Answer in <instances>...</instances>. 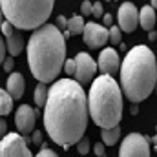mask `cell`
Instances as JSON below:
<instances>
[{
	"label": "cell",
	"mask_w": 157,
	"mask_h": 157,
	"mask_svg": "<svg viewBox=\"0 0 157 157\" xmlns=\"http://www.w3.org/2000/svg\"><path fill=\"white\" fill-rule=\"evenodd\" d=\"M0 157H33L28 148V139L20 133H7L0 141Z\"/></svg>",
	"instance_id": "obj_7"
},
{
	"label": "cell",
	"mask_w": 157,
	"mask_h": 157,
	"mask_svg": "<svg viewBox=\"0 0 157 157\" xmlns=\"http://www.w3.org/2000/svg\"><path fill=\"white\" fill-rule=\"evenodd\" d=\"M139 24H141V28L146 29L148 33L154 31V28H155V11H154L150 6H144V7L141 9V13H139Z\"/></svg>",
	"instance_id": "obj_14"
},
{
	"label": "cell",
	"mask_w": 157,
	"mask_h": 157,
	"mask_svg": "<svg viewBox=\"0 0 157 157\" xmlns=\"http://www.w3.org/2000/svg\"><path fill=\"white\" fill-rule=\"evenodd\" d=\"M11 110H13V97L4 88H0V117L7 115Z\"/></svg>",
	"instance_id": "obj_18"
},
{
	"label": "cell",
	"mask_w": 157,
	"mask_h": 157,
	"mask_svg": "<svg viewBox=\"0 0 157 157\" xmlns=\"http://www.w3.org/2000/svg\"><path fill=\"white\" fill-rule=\"evenodd\" d=\"M97 68L102 71V75L112 77L113 73H117L119 68H121V59H119L117 51L113 48H104L99 55V66Z\"/></svg>",
	"instance_id": "obj_12"
},
{
	"label": "cell",
	"mask_w": 157,
	"mask_h": 157,
	"mask_svg": "<svg viewBox=\"0 0 157 157\" xmlns=\"http://www.w3.org/2000/svg\"><path fill=\"white\" fill-rule=\"evenodd\" d=\"M22 49H24V39L18 33H13L11 37L6 39V51H9V57L20 55Z\"/></svg>",
	"instance_id": "obj_15"
},
{
	"label": "cell",
	"mask_w": 157,
	"mask_h": 157,
	"mask_svg": "<svg viewBox=\"0 0 157 157\" xmlns=\"http://www.w3.org/2000/svg\"><path fill=\"white\" fill-rule=\"evenodd\" d=\"M31 141H33V143L39 146L40 143H42V133H40V132H33V137H31Z\"/></svg>",
	"instance_id": "obj_33"
},
{
	"label": "cell",
	"mask_w": 157,
	"mask_h": 157,
	"mask_svg": "<svg viewBox=\"0 0 157 157\" xmlns=\"http://www.w3.org/2000/svg\"><path fill=\"white\" fill-rule=\"evenodd\" d=\"M77 150H78V154H80V155H86V154L90 152V141L82 137V139L77 143Z\"/></svg>",
	"instance_id": "obj_21"
},
{
	"label": "cell",
	"mask_w": 157,
	"mask_h": 157,
	"mask_svg": "<svg viewBox=\"0 0 157 157\" xmlns=\"http://www.w3.org/2000/svg\"><path fill=\"white\" fill-rule=\"evenodd\" d=\"M73 60H75V82H78L80 86L90 82L97 71V62L88 53H82V51L77 53Z\"/></svg>",
	"instance_id": "obj_8"
},
{
	"label": "cell",
	"mask_w": 157,
	"mask_h": 157,
	"mask_svg": "<svg viewBox=\"0 0 157 157\" xmlns=\"http://www.w3.org/2000/svg\"><path fill=\"white\" fill-rule=\"evenodd\" d=\"M150 7H152V9H154V7H157V0H154V2L150 4Z\"/></svg>",
	"instance_id": "obj_36"
},
{
	"label": "cell",
	"mask_w": 157,
	"mask_h": 157,
	"mask_svg": "<svg viewBox=\"0 0 157 157\" xmlns=\"http://www.w3.org/2000/svg\"><path fill=\"white\" fill-rule=\"evenodd\" d=\"M24 90H26V80L22 73H11L7 78V86H6V91L13 97V99H20L24 95Z\"/></svg>",
	"instance_id": "obj_13"
},
{
	"label": "cell",
	"mask_w": 157,
	"mask_h": 157,
	"mask_svg": "<svg viewBox=\"0 0 157 157\" xmlns=\"http://www.w3.org/2000/svg\"><path fill=\"white\" fill-rule=\"evenodd\" d=\"M148 39H150V40H155L157 39V33H155V31H150V33H148Z\"/></svg>",
	"instance_id": "obj_34"
},
{
	"label": "cell",
	"mask_w": 157,
	"mask_h": 157,
	"mask_svg": "<svg viewBox=\"0 0 157 157\" xmlns=\"http://www.w3.org/2000/svg\"><path fill=\"white\" fill-rule=\"evenodd\" d=\"M35 157H59V155H57L53 150H49V148H46V146H44V148H42V150H40Z\"/></svg>",
	"instance_id": "obj_28"
},
{
	"label": "cell",
	"mask_w": 157,
	"mask_h": 157,
	"mask_svg": "<svg viewBox=\"0 0 157 157\" xmlns=\"http://www.w3.org/2000/svg\"><path fill=\"white\" fill-rule=\"evenodd\" d=\"M91 15L97 17V18L104 17V11H102V4H101V2H95V4L91 6Z\"/></svg>",
	"instance_id": "obj_23"
},
{
	"label": "cell",
	"mask_w": 157,
	"mask_h": 157,
	"mask_svg": "<svg viewBox=\"0 0 157 157\" xmlns=\"http://www.w3.org/2000/svg\"><path fill=\"white\" fill-rule=\"evenodd\" d=\"M108 40H112V44H121V29H119V26H112L108 29Z\"/></svg>",
	"instance_id": "obj_20"
},
{
	"label": "cell",
	"mask_w": 157,
	"mask_h": 157,
	"mask_svg": "<svg viewBox=\"0 0 157 157\" xmlns=\"http://www.w3.org/2000/svg\"><path fill=\"white\" fill-rule=\"evenodd\" d=\"M2 33H4V37L7 39V37H11V35L15 33V28H13V26H11L7 20H6V22L2 24Z\"/></svg>",
	"instance_id": "obj_24"
},
{
	"label": "cell",
	"mask_w": 157,
	"mask_h": 157,
	"mask_svg": "<svg viewBox=\"0 0 157 157\" xmlns=\"http://www.w3.org/2000/svg\"><path fill=\"white\" fill-rule=\"evenodd\" d=\"M55 26H57V29H59V31H60V29H64V31H66V29H68V20H66V17H62V15H60V17H57V24H55Z\"/></svg>",
	"instance_id": "obj_26"
},
{
	"label": "cell",
	"mask_w": 157,
	"mask_h": 157,
	"mask_svg": "<svg viewBox=\"0 0 157 157\" xmlns=\"http://www.w3.org/2000/svg\"><path fill=\"white\" fill-rule=\"evenodd\" d=\"M2 68L9 73V71L15 68V60H13V57H6V59H4V62H2Z\"/></svg>",
	"instance_id": "obj_25"
},
{
	"label": "cell",
	"mask_w": 157,
	"mask_h": 157,
	"mask_svg": "<svg viewBox=\"0 0 157 157\" xmlns=\"http://www.w3.org/2000/svg\"><path fill=\"white\" fill-rule=\"evenodd\" d=\"M82 35H84V42L88 48H102L108 42V29L95 22H88L84 26Z\"/></svg>",
	"instance_id": "obj_10"
},
{
	"label": "cell",
	"mask_w": 157,
	"mask_h": 157,
	"mask_svg": "<svg viewBox=\"0 0 157 157\" xmlns=\"http://www.w3.org/2000/svg\"><path fill=\"white\" fill-rule=\"evenodd\" d=\"M154 143H155V146H157V135H155V137H154Z\"/></svg>",
	"instance_id": "obj_37"
},
{
	"label": "cell",
	"mask_w": 157,
	"mask_h": 157,
	"mask_svg": "<svg viewBox=\"0 0 157 157\" xmlns=\"http://www.w3.org/2000/svg\"><path fill=\"white\" fill-rule=\"evenodd\" d=\"M35 117H37L35 110H33L31 106H28V104H22V106L17 110V113H15V124H17V128H18V132H20L22 137L33 133Z\"/></svg>",
	"instance_id": "obj_11"
},
{
	"label": "cell",
	"mask_w": 157,
	"mask_h": 157,
	"mask_svg": "<svg viewBox=\"0 0 157 157\" xmlns=\"http://www.w3.org/2000/svg\"><path fill=\"white\" fill-rule=\"evenodd\" d=\"M101 137H102V144L104 146H113L121 137V128H110V130H101Z\"/></svg>",
	"instance_id": "obj_16"
},
{
	"label": "cell",
	"mask_w": 157,
	"mask_h": 157,
	"mask_svg": "<svg viewBox=\"0 0 157 157\" xmlns=\"http://www.w3.org/2000/svg\"><path fill=\"white\" fill-rule=\"evenodd\" d=\"M119 157H150V144L148 137L141 133H130L121 143Z\"/></svg>",
	"instance_id": "obj_6"
},
{
	"label": "cell",
	"mask_w": 157,
	"mask_h": 157,
	"mask_svg": "<svg viewBox=\"0 0 157 157\" xmlns=\"http://www.w3.org/2000/svg\"><path fill=\"white\" fill-rule=\"evenodd\" d=\"M88 97V113L101 130L115 128L122 117V91L117 80L101 75L91 82Z\"/></svg>",
	"instance_id": "obj_4"
},
{
	"label": "cell",
	"mask_w": 157,
	"mask_h": 157,
	"mask_svg": "<svg viewBox=\"0 0 157 157\" xmlns=\"http://www.w3.org/2000/svg\"><path fill=\"white\" fill-rule=\"evenodd\" d=\"M66 62V39L53 24L35 29L28 42V64L40 84L53 82Z\"/></svg>",
	"instance_id": "obj_2"
},
{
	"label": "cell",
	"mask_w": 157,
	"mask_h": 157,
	"mask_svg": "<svg viewBox=\"0 0 157 157\" xmlns=\"http://www.w3.org/2000/svg\"><path fill=\"white\" fill-rule=\"evenodd\" d=\"M93 150H95L97 157H106V152H104V144H102V143H97Z\"/></svg>",
	"instance_id": "obj_29"
},
{
	"label": "cell",
	"mask_w": 157,
	"mask_h": 157,
	"mask_svg": "<svg viewBox=\"0 0 157 157\" xmlns=\"http://www.w3.org/2000/svg\"><path fill=\"white\" fill-rule=\"evenodd\" d=\"M88 97L73 78H62L48 88L44 126L53 143L68 148L84 137L88 126Z\"/></svg>",
	"instance_id": "obj_1"
},
{
	"label": "cell",
	"mask_w": 157,
	"mask_h": 157,
	"mask_svg": "<svg viewBox=\"0 0 157 157\" xmlns=\"http://www.w3.org/2000/svg\"><path fill=\"white\" fill-rule=\"evenodd\" d=\"M33 101H35L37 106H44L46 104V101H48V88H46V84H37L35 93H33Z\"/></svg>",
	"instance_id": "obj_19"
},
{
	"label": "cell",
	"mask_w": 157,
	"mask_h": 157,
	"mask_svg": "<svg viewBox=\"0 0 157 157\" xmlns=\"http://www.w3.org/2000/svg\"><path fill=\"white\" fill-rule=\"evenodd\" d=\"M6 132H7V124H6V121L0 117V141L6 137Z\"/></svg>",
	"instance_id": "obj_32"
},
{
	"label": "cell",
	"mask_w": 157,
	"mask_h": 157,
	"mask_svg": "<svg viewBox=\"0 0 157 157\" xmlns=\"http://www.w3.org/2000/svg\"><path fill=\"white\" fill-rule=\"evenodd\" d=\"M155 91H157V84H155Z\"/></svg>",
	"instance_id": "obj_38"
},
{
	"label": "cell",
	"mask_w": 157,
	"mask_h": 157,
	"mask_svg": "<svg viewBox=\"0 0 157 157\" xmlns=\"http://www.w3.org/2000/svg\"><path fill=\"white\" fill-rule=\"evenodd\" d=\"M84 26H86V22H84V18L80 17V15H73L70 20H68V33L70 35H78V33H82L84 31Z\"/></svg>",
	"instance_id": "obj_17"
},
{
	"label": "cell",
	"mask_w": 157,
	"mask_h": 157,
	"mask_svg": "<svg viewBox=\"0 0 157 157\" xmlns=\"http://www.w3.org/2000/svg\"><path fill=\"white\" fill-rule=\"evenodd\" d=\"M102 22H104V28L108 26V28H112V22H113V17H112V13H104V17H102Z\"/></svg>",
	"instance_id": "obj_31"
},
{
	"label": "cell",
	"mask_w": 157,
	"mask_h": 157,
	"mask_svg": "<svg viewBox=\"0 0 157 157\" xmlns=\"http://www.w3.org/2000/svg\"><path fill=\"white\" fill-rule=\"evenodd\" d=\"M4 59H6V40L0 37V64L4 62Z\"/></svg>",
	"instance_id": "obj_30"
},
{
	"label": "cell",
	"mask_w": 157,
	"mask_h": 157,
	"mask_svg": "<svg viewBox=\"0 0 157 157\" xmlns=\"http://www.w3.org/2000/svg\"><path fill=\"white\" fill-rule=\"evenodd\" d=\"M6 22V18H4V13H2V9H0V29H2V24Z\"/></svg>",
	"instance_id": "obj_35"
},
{
	"label": "cell",
	"mask_w": 157,
	"mask_h": 157,
	"mask_svg": "<svg viewBox=\"0 0 157 157\" xmlns=\"http://www.w3.org/2000/svg\"><path fill=\"white\" fill-rule=\"evenodd\" d=\"M117 20H119V29L121 31L132 33L137 28V24H139V11H137V7L132 2L121 4L119 13H117Z\"/></svg>",
	"instance_id": "obj_9"
},
{
	"label": "cell",
	"mask_w": 157,
	"mask_h": 157,
	"mask_svg": "<svg viewBox=\"0 0 157 157\" xmlns=\"http://www.w3.org/2000/svg\"><path fill=\"white\" fill-rule=\"evenodd\" d=\"M119 73L122 91L128 101L137 104L148 99L157 84V64L154 51L143 44L132 48L119 68Z\"/></svg>",
	"instance_id": "obj_3"
},
{
	"label": "cell",
	"mask_w": 157,
	"mask_h": 157,
	"mask_svg": "<svg viewBox=\"0 0 157 157\" xmlns=\"http://www.w3.org/2000/svg\"><path fill=\"white\" fill-rule=\"evenodd\" d=\"M53 0H2L0 9L4 18L17 29H39L42 28L51 11Z\"/></svg>",
	"instance_id": "obj_5"
},
{
	"label": "cell",
	"mask_w": 157,
	"mask_h": 157,
	"mask_svg": "<svg viewBox=\"0 0 157 157\" xmlns=\"http://www.w3.org/2000/svg\"><path fill=\"white\" fill-rule=\"evenodd\" d=\"M62 70H64L68 75H75V60H73V59H68V60L64 62Z\"/></svg>",
	"instance_id": "obj_22"
},
{
	"label": "cell",
	"mask_w": 157,
	"mask_h": 157,
	"mask_svg": "<svg viewBox=\"0 0 157 157\" xmlns=\"http://www.w3.org/2000/svg\"><path fill=\"white\" fill-rule=\"evenodd\" d=\"M91 2H88V0H84L82 4H80V11H82V17L84 15H91Z\"/></svg>",
	"instance_id": "obj_27"
}]
</instances>
